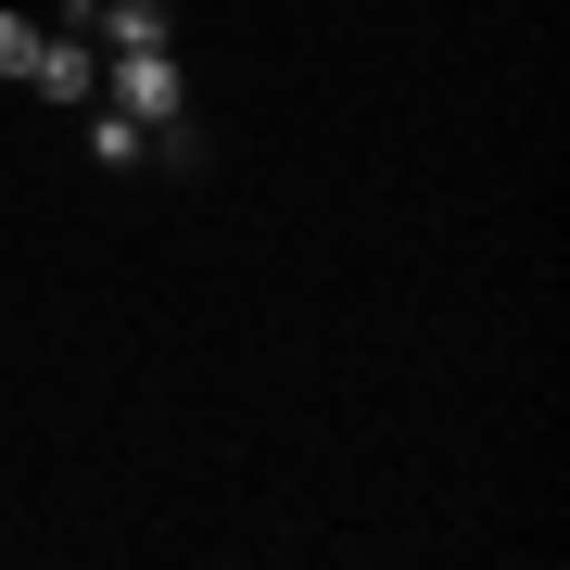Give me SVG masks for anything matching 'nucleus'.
<instances>
[{
    "mask_svg": "<svg viewBox=\"0 0 570 570\" xmlns=\"http://www.w3.org/2000/svg\"><path fill=\"white\" fill-rule=\"evenodd\" d=\"M102 102L165 127V115H190V77H178V51H102Z\"/></svg>",
    "mask_w": 570,
    "mask_h": 570,
    "instance_id": "1",
    "label": "nucleus"
},
{
    "mask_svg": "<svg viewBox=\"0 0 570 570\" xmlns=\"http://www.w3.org/2000/svg\"><path fill=\"white\" fill-rule=\"evenodd\" d=\"M26 89H39V102H102V51L89 39H63V26H39V63H26Z\"/></svg>",
    "mask_w": 570,
    "mask_h": 570,
    "instance_id": "2",
    "label": "nucleus"
},
{
    "mask_svg": "<svg viewBox=\"0 0 570 570\" xmlns=\"http://www.w3.org/2000/svg\"><path fill=\"white\" fill-rule=\"evenodd\" d=\"M140 153H153V127H140V115L89 102V165H140Z\"/></svg>",
    "mask_w": 570,
    "mask_h": 570,
    "instance_id": "3",
    "label": "nucleus"
},
{
    "mask_svg": "<svg viewBox=\"0 0 570 570\" xmlns=\"http://www.w3.org/2000/svg\"><path fill=\"white\" fill-rule=\"evenodd\" d=\"M26 63H39V26H26V13H0V77H26Z\"/></svg>",
    "mask_w": 570,
    "mask_h": 570,
    "instance_id": "4",
    "label": "nucleus"
}]
</instances>
